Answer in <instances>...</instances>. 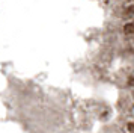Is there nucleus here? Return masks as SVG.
<instances>
[{
	"instance_id": "f257e3e1",
	"label": "nucleus",
	"mask_w": 134,
	"mask_h": 133,
	"mask_svg": "<svg viewBox=\"0 0 134 133\" xmlns=\"http://www.w3.org/2000/svg\"><path fill=\"white\" fill-rule=\"evenodd\" d=\"M125 32H127V33H133V35H134V24L133 23H128L127 26H125Z\"/></svg>"
}]
</instances>
